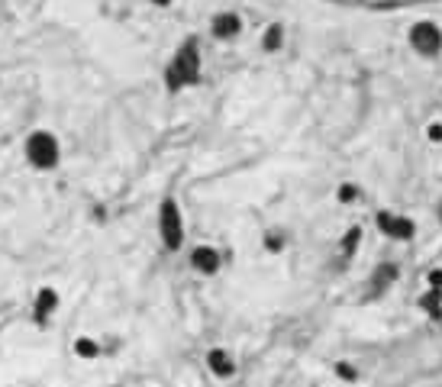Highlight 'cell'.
I'll return each instance as SVG.
<instances>
[{
	"instance_id": "4",
	"label": "cell",
	"mask_w": 442,
	"mask_h": 387,
	"mask_svg": "<svg viewBox=\"0 0 442 387\" xmlns=\"http://www.w3.org/2000/svg\"><path fill=\"white\" fill-rule=\"evenodd\" d=\"M410 42H413V49L423 55H436L442 49V36L432 23H417L410 32Z\"/></svg>"
},
{
	"instance_id": "7",
	"label": "cell",
	"mask_w": 442,
	"mask_h": 387,
	"mask_svg": "<svg viewBox=\"0 0 442 387\" xmlns=\"http://www.w3.org/2000/svg\"><path fill=\"white\" fill-rule=\"evenodd\" d=\"M210 368L217 377H230L232 371H236V365H232V358L226 355V352H220V349H213L210 352Z\"/></svg>"
},
{
	"instance_id": "11",
	"label": "cell",
	"mask_w": 442,
	"mask_h": 387,
	"mask_svg": "<svg viewBox=\"0 0 442 387\" xmlns=\"http://www.w3.org/2000/svg\"><path fill=\"white\" fill-rule=\"evenodd\" d=\"M358 236H362V232H358V230H352V232H349V236H346V249H349V252L355 249V242H358Z\"/></svg>"
},
{
	"instance_id": "10",
	"label": "cell",
	"mask_w": 442,
	"mask_h": 387,
	"mask_svg": "<svg viewBox=\"0 0 442 387\" xmlns=\"http://www.w3.org/2000/svg\"><path fill=\"white\" fill-rule=\"evenodd\" d=\"M74 352H78L81 358H94V355H97V342H91V339H78Z\"/></svg>"
},
{
	"instance_id": "12",
	"label": "cell",
	"mask_w": 442,
	"mask_h": 387,
	"mask_svg": "<svg viewBox=\"0 0 442 387\" xmlns=\"http://www.w3.org/2000/svg\"><path fill=\"white\" fill-rule=\"evenodd\" d=\"M339 375H342V377H349V381H352V377H355V371H352V368H349V365H339Z\"/></svg>"
},
{
	"instance_id": "9",
	"label": "cell",
	"mask_w": 442,
	"mask_h": 387,
	"mask_svg": "<svg viewBox=\"0 0 442 387\" xmlns=\"http://www.w3.org/2000/svg\"><path fill=\"white\" fill-rule=\"evenodd\" d=\"M236 30H239V20H236V16H220V20H217V32H220V36H232Z\"/></svg>"
},
{
	"instance_id": "2",
	"label": "cell",
	"mask_w": 442,
	"mask_h": 387,
	"mask_svg": "<svg viewBox=\"0 0 442 387\" xmlns=\"http://www.w3.org/2000/svg\"><path fill=\"white\" fill-rule=\"evenodd\" d=\"M26 155L36 168H52L58 162V142H55L49 133H36V136L26 142Z\"/></svg>"
},
{
	"instance_id": "8",
	"label": "cell",
	"mask_w": 442,
	"mask_h": 387,
	"mask_svg": "<svg viewBox=\"0 0 442 387\" xmlns=\"http://www.w3.org/2000/svg\"><path fill=\"white\" fill-rule=\"evenodd\" d=\"M55 300H58V297H55V291H49V287H45V291L39 294V300H36V310H39V316L52 313V310H55Z\"/></svg>"
},
{
	"instance_id": "1",
	"label": "cell",
	"mask_w": 442,
	"mask_h": 387,
	"mask_svg": "<svg viewBox=\"0 0 442 387\" xmlns=\"http://www.w3.org/2000/svg\"><path fill=\"white\" fill-rule=\"evenodd\" d=\"M200 74V58H197V45L188 42L178 55H175V62L168 68V84L171 87H184V84H194Z\"/></svg>"
},
{
	"instance_id": "14",
	"label": "cell",
	"mask_w": 442,
	"mask_h": 387,
	"mask_svg": "<svg viewBox=\"0 0 442 387\" xmlns=\"http://www.w3.org/2000/svg\"><path fill=\"white\" fill-rule=\"evenodd\" d=\"M155 3H168V0H155Z\"/></svg>"
},
{
	"instance_id": "6",
	"label": "cell",
	"mask_w": 442,
	"mask_h": 387,
	"mask_svg": "<svg viewBox=\"0 0 442 387\" xmlns=\"http://www.w3.org/2000/svg\"><path fill=\"white\" fill-rule=\"evenodd\" d=\"M194 268L203 272V274H213L217 268H220V255H217L213 249H197L194 252Z\"/></svg>"
},
{
	"instance_id": "3",
	"label": "cell",
	"mask_w": 442,
	"mask_h": 387,
	"mask_svg": "<svg viewBox=\"0 0 442 387\" xmlns=\"http://www.w3.org/2000/svg\"><path fill=\"white\" fill-rule=\"evenodd\" d=\"M162 239L168 249H178L181 239H184V230H181V213L175 207V200H165L162 203Z\"/></svg>"
},
{
	"instance_id": "5",
	"label": "cell",
	"mask_w": 442,
	"mask_h": 387,
	"mask_svg": "<svg viewBox=\"0 0 442 387\" xmlns=\"http://www.w3.org/2000/svg\"><path fill=\"white\" fill-rule=\"evenodd\" d=\"M378 226L394 239H407L413 236V223L404 220V217H390V213H378Z\"/></svg>"
},
{
	"instance_id": "13",
	"label": "cell",
	"mask_w": 442,
	"mask_h": 387,
	"mask_svg": "<svg viewBox=\"0 0 442 387\" xmlns=\"http://www.w3.org/2000/svg\"><path fill=\"white\" fill-rule=\"evenodd\" d=\"M339 197H342V200H352V197H355V190H352V188H342V190H339Z\"/></svg>"
}]
</instances>
